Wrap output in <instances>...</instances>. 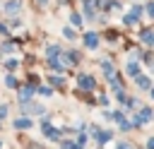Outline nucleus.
I'll list each match as a JSON object with an SVG mask.
<instances>
[{
  "instance_id": "obj_1",
  "label": "nucleus",
  "mask_w": 154,
  "mask_h": 149,
  "mask_svg": "<svg viewBox=\"0 0 154 149\" xmlns=\"http://www.w3.org/2000/svg\"><path fill=\"white\" fill-rule=\"evenodd\" d=\"M0 12L5 14V19H10V17H22V14H24V0H2Z\"/></svg>"
},
{
  "instance_id": "obj_2",
  "label": "nucleus",
  "mask_w": 154,
  "mask_h": 149,
  "mask_svg": "<svg viewBox=\"0 0 154 149\" xmlns=\"http://www.w3.org/2000/svg\"><path fill=\"white\" fill-rule=\"evenodd\" d=\"M34 96H36V84H31V82H22V87L17 89V103L24 106V103L34 101Z\"/></svg>"
},
{
  "instance_id": "obj_3",
  "label": "nucleus",
  "mask_w": 154,
  "mask_h": 149,
  "mask_svg": "<svg viewBox=\"0 0 154 149\" xmlns=\"http://www.w3.org/2000/svg\"><path fill=\"white\" fill-rule=\"evenodd\" d=\"M142 12H144V7H142V5H132V7L123 14V24H125V26H135V24L140 22Z\"/></svg>"
},
{
  "instance_id": "obj_4",
  "label": "nucleus",
  "mask_w": 154,
  "mask_h": 149,
  "mask_svg": "<svg viewBox=\"0 0 154 149\" xmlns=\"http://www.w3.org/2000/svg\"><path fill=\"white\" fill-rule=\"evenodd\" d=\"M19 46H22L19 38H2L0 41V58H10L12 53H17Z\"/></svg>"
},
{
  "instance_id": "obj_5",
  "label": "nucleus",
  "mask_w": 154,
  "mask_h": 149,
  "mask_svg": "<svg viewBox=\"0 0 154 149\" xmlns=\"http://www.w3.org/2000/svg\"><path fill=\"white\" fill-rule=\"evenodd\" d=\"M82 46H84L87 50H96V48L101 46V36H99L96 31H91V29H89V31H84V34H82Z\"/></svg>"
},
{
  "instance_id": "obj_6",
  "label": "nucleus",
  "mask_w": 154,
  "mask_h": 149,
  "mask_svg": "<svg viewBox=\"0 0 154 149\" xmlns=\"http://www.w3.org/2000/svg\"><path fill=\"white\" fill-rule=\"evenodd\" d=\"M77 89H79V91H94V89H96V79H94L91 74L82 72V74H77Z\"/></svg>"
},
{
  "instance_id": "obj_7",
  "label": "nucleus",
  "mask_w": 154,
  "mask_h": 149,
  "mask_svg": "<svg viewBox=\"0 0 154 149\" xmlns=\"http://www.w3.org/2000/svg\"><path fill=\"white\" fill-rule=\"evenodd\" d=\"M19 113L22 115H43L46 113V106L43 103H36V101H29V103L19 106Z\"/></svg>"
},
{
  "instance_id": "obj_8",
  "label": "nucleus",
  "mask_w": 154,
  "mask_h": 149,
  "mask_svg": "<svg viewBox=\"0 0 154 149\" xmlns=\"http://www.w3.org/2000/svg\"><path fill=\"white\" fill-rule=\"evenodd\" d=\"M46 67H48L51 72H58V74H63V72L67 70V65H65L63 55H53V58H46Z\"/></svg>"
},
{
  "instance_id": "obj_9",
  "label": "nucleus",
  "mask_w": 154,
  "mask_h": 149,
  "mask_svg": "<svg viewBox=\"0 0 154 149\" xmlns=\"http://www.w3.org/2000/svg\"><path fill=\"white\" fill-rule=\"evenodd\" d=\"M152 118H154L152 108H140V111H137V115L132 118V127H142V125H147Z\"/></svg>"
},
{
  "instance_id": "obj_10",
  "label": "nucleus",
  "mask_w": 154,
  "mask_h": 149,
  "mask_svg": "<svg viewBox=\"0 0 154 149\" xmlns=\"http://www.w3.org/2000/svg\"><path fill=\"white\" fill-rule=\"evenodd\" d=\"M63 60H65V65H67V67H75V65H79L82 55H79V50H77V48H67V50H63Z\"/></svg>"
},
{
  "instance_id": "obj_11",
  "label": "nucleus",
  "mask_w": 154,
  "mask_h": 149,
  "mask_svg": "<svg viewBox=\"0 0 154 149\" xmlns=\"http://www.w3.org/2000/svg\"><path fill=\"white\" fill-rule=\"evenodd\" d=\"M12 127L19 130V132H22V130H31V127H34V120H31V115H19V118L12 120Z\"/></svg>"
},
{
  "instance_id": "obj_12",
  "label": "nucleus",
  "mask_w": 154,
  "mask_h": 149,
  "mask_svg": "<svg viewBox=\"0 0 154 149\" xmlns=\"http://www.w3.org/2000/svg\"><path fill=\"white\" fill-rule=\"evenodd\" d=\"M91 135H94V139H96L101 147H103V144H108V142L113 139V132H111V130H101V127H96Z\"/></svg>"
},
{
  "instance_id": "obj_13",
  "label": "nucleus",
  "mask_w": 154,
  "mask_h": 149,
  "mask_svg": "<svg viewBox=\"0 0 154 149\" xmlns=\"http://www.w3.org/2000/svg\"><path fill=\"white\" fill-rule=\"evenodd\" d=\"M5 87L12 89V91H17V89L22 87V79L17 77V72H7V74H5Z\"/></svg>"
},
{
  "instance_id": "obj_14",
  "label": "nucleus",
  "mask_w": 154,
  "mask_h": 149,
  "mask_svg": "<svg viewBox=\"0 0 154 149\" xmlns=\"http://www.w3.org/2000/svg\"><path fill=\"white\" fill-rule=\"evenodd\" d=\"M67 19H70V26H75V29H82V24H84V17H82V12H77V10H70Z\"/></svg>"
},
{
  "instance_id": "obj_15",
  "label": "nucleus",
  "mask_w": 154,
  "mask_h": 149,
  "mask_svg": "<svg viewBox=\"0 0 154 149\" xmlns=\"http://www.w3.org/2000/svg\"><path fill=\"white\" fill-rule=\"evenodd\" d=\"M19 65H22V60H19V58H14V55H10V58H5V60H2V67H5L7 72H17V70H19Z\"/></svg>"
},
{
  "instance_id": "obj_16",
  "label": "nucleus",
  "mask_w": 154,
  "mask_h": 149,
  "mask_svg": "<svg viewBox=\"0 0 154 149\" xmlns=\"http://www.w3.org/2000/svg\"><path fill=\"white\" fill-rule=\"evenodd\" d=\"M63 46L60 43H46V48H43V53H46V58H53V55H63Z\"/></svg>"
},
{
  "instance_id": "obj_17",
  "label": "nucleus",
  "mask_w": 154,
  "mask_h": 149,
  "mask_svg": "<svg viewBox=\"0 0 154 149\" xmlns=\"http://www.w3.org/2000/svg\"><path fill=\"white\" fill-rule=\"evenodd\" d=\"M60 34H63V38H67V41H77V29L70 26V24H65V26L60 29Z\"/></svg>"
},
{
  "instance_id": "obj_18",
  "label": "nucleus",
  "mask_w": 154,
  "mask_h": 149,
  "mask_svg": "<svg viewBox=\"0 0 154 149\" xmlns=\"http://www.w3.org/2000/svg\"><path fill=\"white\" fill-rule=\"evenodd\" d=\"M99 67H101V72L106 74V77H111L116 70H113V60H108V58H103L101 62H99Z\"/></svg>"
},
{
  "instance_id": "obj_19",
  "label": "nucleus",
  "mask_w": 154,
  "mask_h": 149,
  "mask_svg": "<svg viewBox=\"0 0 154 149\" xmlns=\"http://www.w3.org/2000/svg\"><path fill=\"white\" fill-rule=\"evenodd\" d=\"M48 84H51L53 89H60V87L65 84V77H63V74H58V72H53V74L48 77Z\"/></svg>"
},
{
  "instance_id": "obj_20",
  "label": "nucleus",
  "mask_w": 154,
  "mask_h": 149,
  "mask_svg": "<svg viewBox=\"0 0 154 149\" xmlns=\"http://www.w3.org/2000/svg\"><path fill=\"white\" fill-rule=\"evenodd\" d=\"M125 72H128L130 77H137V74H140V62H137V60H130V62L125 65Z\"/></svg>"
},
{
  "instance_id": "obj_21",
  "label": "nucleus",
  "mask_w": 154,
  "mask_h": 149,
  "mask_svg": "<svg viewBox=\"0 0 154 149\" xmlns=\"http://www.w3.org/2000/svg\"><path fill=\"white\" fill-rule=\"evenodd\" d=\"M135 84H137L140 89H152V79L144 77V74H137V77H135Z\"/></svg>"
},
{
  "instance_id": "obj_22",
  "label": "nucleus",
  "mask_w": 154,
  "mask_h": 149,
  "mask_svg": "<svg viewBox=\"0 0 154 149\" xmlns=\"http://www.w3.org/2000/svg\"><path fill=\"white\" fill-rule=\"evenodd\" d=\"M36 94L48 99V96H53V87H51V84H38V87H36Z\"/></svg>"
},
{
  "instance_id": "obj_23",
  "label": "nucleus",
  "mask_w": 154,
  "mask_h": 149,
  "mask_svg": "<svg viewBox=\"0 0 154 149\" xmlns=\"http://www.w3.org/2000/svg\"><path fill=\"white\" fill-rule=\"evenodd\" d=\"M140 38L144 41V46H154V31H152V29H144V31L140 34Z\"/></svg>"
},
{
  "instance_id": "obj_24",
  "label": "nucleus",
  "mask_w": 154,
  "mask_h": 149,
  "mask_svg": "<svg viewBox=\"0 0 154 149\" xmlns=\"http://www.w3.org/2000/svg\"><path fill=\"white\" fill-rule=\"evenodd\" d=\"M7 24H10V29H12V31H17V29H22V26H24V19H22V17H10V19H7Z\"/></svg>"
},
{
  "instance_id": "obj_25",
  "label": "nucleus",
  "mask_w": 154,
  "mask_h": 149,
  "mask_svg": "<svg viewBox=\"0 0 154 149\" xmlns=\"http://www.w3.org/2000/svg\"><path fill=\"white\" fill-rule=\"evenodd\" d=\"M10 34H12V29H10L7 19H0V38H10Z\"/></svg>"
},
{
  "instance_id": "obj_26",
  "label": "nucleus",
  "mask_w": 154,
  "mask_h": 149,
  "mask_svg": "<svg viewBox=\"0 0 154 149\" xmlns=\"http://www.w3.org/2000/svg\"><path fill=\"white\" fill-rule=\"evenodd\" d=\"M10 118V103H0V120Z\"/></svg>"
},
{
  "instance_id": "obj_27",
  "label": "nucleus",
  "mask_w": 154,
  "mask_h": 149,
  "mask_svg": "<svg viewBox=\"0 0 154 149\" xmlns=\"http://www.w3.org/2000/svg\"><path fill=\"white\" fill-rule=\"evenodd\" d=\"M118 127H120L123 132H128V130H132V123H128V120H120V123H118Z\"/></svg>"
},
{
  "instance_id": "obj_28",
  "label": "nucleus",
  "mask_w": 154,
  "mask_h": 149,
  "mask_svg": "<svg viewBox=\"0 0 154 149\" xmlns=\"http://www.w3.org/2000/svg\"><path fill=\"white\" fill-rule=\"evenodd\" d=\"M144 10H147V14H149V17H154V0H149V2L144 5Z\"/></svg>"
},
{
  "instance_id": "obj_29",
  "label": "nucleus",
  "mask_w": 154,
  "mask_h": 149,
  "mask_svg": "<svg viewBox=\"0 0 154 149\" xmlns=\"http://www.w3.org/2000/svg\"><path fill=\"white\" fill-rule=\"evenodd\" d=\"M113 120H116V123H120V120H125V115H123V111H113Z\"/></svg>"
},
{
  "instance_id": "obj_30",
  "label": "nucleus",
  "mask_w": 154,
  "mask_h": 149,
  "mask_svg": "<svg viewBox=\"0 0 154 149\" xmlns=\"http://www.w3.org/2000/svg\"><path fill=\"white\" fill-rule=\"evenodd\" d=\"M96 103H101V106H108V96H106V94H101V96H99V101H96Z\"/></svg>"
},
{
  "instance_id": "obj_31",
  "label": "nucleus",
  "mask_w": 154,
  "mask_h": 149,
  "mask_svg": "<svg viewBox=\"0 0 154 149\" xmlns=\"http://www.w3.org/2000/svg\"><path fill=\"white\" fill-rule=\"evenodd\" d=\"M116 149H132V144H130V142H120Z\"/></svg>"
},
{
  "instance_id": "obj_32",
  "label": "nucleus",
  "mask_w": 154,
  "mask_h": 149,
  "mask_svg": "<svg viewBox=\"0 0 154 149\" xmlns=\"http://www.w3.org/2000/svg\"><path fill=\"white\" fill-rule=\"evenodd\" d=\"M34 2H36L38 7H48V5H51V0H34Z\"/></svg>"
},
{
  "instance_id": "obj_33",
  "label": "nucleus",
  "mask_w": 154,
  "mask_h": 149,
  "mask_svg": "<svg viewBox=\"0 0 154 149\" xmlns=\"http://www.w3.org/2000/svg\"><path fill=\"white\" fill-rule=\"evenodd\" d=\"M26 149H43V147H41V144H36V142H29V147H26Z\"/></svg>"
},
{
  "instance_id": "obj_34",
  "label": "nucleus",
  "mask_w": 154,
  "mask_h": 149,
  "mask_svg": "<svg viewBox=\"0 0 154 149\" xmlns=\"http://www.w3.org/2000/svg\"><path fill=\"white\" fill-rule=\"evenodd\" d=\"M147 147H149V149H154V137H149V139H147Z\"/></svg>"
},
{
  "instance_id": "obj_35",
  "label": "nucleus",
  "mask_w": 154,
  "mask_h": 149,
  "mask_svg": "<svg viewBox=\"0 0 154 149\" xmlns=\"http://www.w3.org/2000/svg\"><path fill=\"white\" fill-rule=\"evenodd\" d=\"M72 0H58V5H70Z\"/></svg>"
},
{
  "instance_id": "obj_36",
  "label": "nucleus",
  "mask_w": 154,
  "mask_h": 149,
  "mask_svg": "<svg viewBox=\"0 0 154 149\" xmlns=\"http://www.w3.org/2000/svg\"><path fill=\"white\" fill-rule=\"evenodd\" d=\"M149 94H152V99H154V87H152V89H149Z\"/></svg>"
},
{
  "instance_id": "obj_37",
  "label": "nucleus",
  "mask_w": 154,
  "mask_h": 149,
  "mask_svg": "<svg viewBox=\"0 0 154 149\" xmlns=\"http://www.w3.org/2000/svg\"><path fill=\"white\" fill-rule=\"evenodd\" d=\"M0 149H5V142H2V139H0Z\"/></svg>"
},
{
  "instance_id": "obj_38",
  "label": "nucleus",
  "mask_w": 154,
  "mask_h": 149,
  "mask_svg": "<svg viewBox=\"0 0 154 149\" xmlns=\"http://www.w3.org/2000/svg\"><path fill=\"white\" fill-rule=\"evenodd\" d=\"M0 130H2V120H0Z\"/></svg>"
}]
</instances>
